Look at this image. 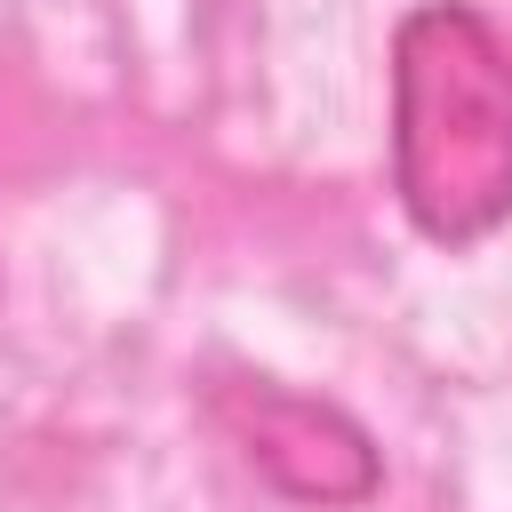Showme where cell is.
I'll return each instance as SVG.
<instances>
[{
    "label": "cell",
    "instance_id": "obj_1",
    "mask_svg": "<svg viewBox=\"0 0 512 512\" xmlns=\"http://www.w3.org/2000/svg\"><path fill=\"white\" fill-rule=\"evenodd\" d=\"M392 192L432 248L512 216V40L472 0H424L392 32Z\"/></svg>",
    "mask_w": 512,
    "mask_h": 512
},
{
    "label": "cell",
    "instance_id": "obj_2",
    "mask_svg": "<svg viewBox=\"0 0 512 512\" xmlns=\"http://www.w3.org/2000/svg\"><path fill=\"white\" fill-rule=\"evenodd\" d=\"M216 424L240 440V456L296 504H368L384 464H376V440L328 408V400H304V392H280L264 376H232L208 392Z\"/></svg>",
    "mask_w": 512,
    "mask_h": 512
}]
</instances>
